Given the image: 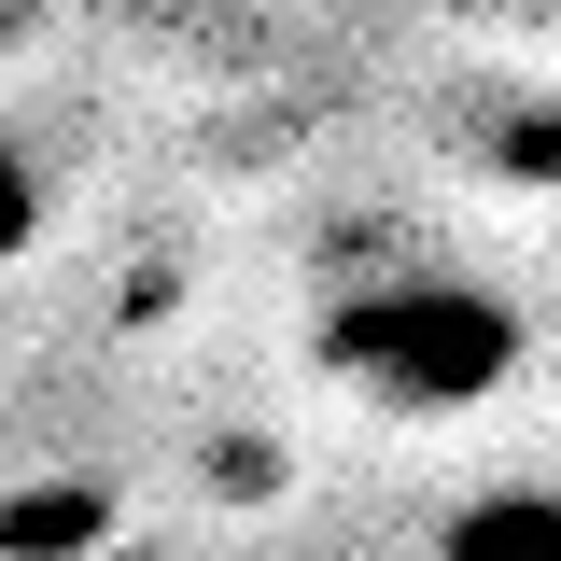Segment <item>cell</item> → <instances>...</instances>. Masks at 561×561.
Here are the masks:
<instances>
[{"mask_svg":"<svg viewBox=\"0 0 561 561\" xmlns=\"http://www.w3.org/2000/svg\"><path fill=\"white\" fill-rule=\"evenodd\" d=\"M323 379H337L351 408L379 421H478L505 379H519V309L491 295V280H449V267H379L323 295Z\"/></svg>","mask_w":561,"mask_h":561,"instance_id":"cell-1","label":"cell"},{"mask_svg":"<svg viewBox=\"0 0 561 561\" xmlns=\"http://www.w3.org/2000/svg\"><path fill=\"white\" fill-rule=\"evenodd\" d=\"M463 561H561V505H505V519H463Z\"/></svg>","mask_w":561,"mask_h":561,"instance_id":"cell-2","label":"cell"},{"mask_svg":"<svg viewBox=\"0 0 561 561\" xmlns=\"http://www.w3.org/2000/svg\"><path fill=\"white\" fill-rule=\"evenodd\" d=\"M28 239H43V169H28V154L0 140V267H14Z\"/></svg>","mask_w":561,"mask_h":561,"instance_id":"cell-3","label":"cell"}]
</instances>
